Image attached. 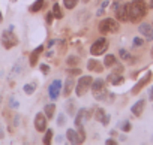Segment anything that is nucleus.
Segmentation results:
<instances>
[{
	"label": "nucleus",
	"instance_id": "obj_1",
	"mask_svg": "<svg viewBox=\"0 0 153 145\" xmlns=\"http://www.w3.org/2000/svg\"><path fill=\"white\" fill-rule=\"evenodd\" d=\"M147 9H149V6L144 0H132L131 3H128V20L131 23L141 21L146 17Z\"/></svg>",
	"mask_w": 153,
	"mask_h": 145
},
{
	"label": "nucleus",
	"instance_id": "obj_2",
	"mask_svg": "<svg viewBox=\"0 0 153 145\" xmlns=\"http://www.w3.org/2000/svg\"><path fill=\"white\" fill-rule=\"evenodd\" d=\"M90 90H92V94H93V97H95L96 100H105V99L108 97V91H107V88H105V81L101 79V78L93 79Z\"/></svg>",
	"mask_w": 153,
	"mask_h": 145
},
{
	"label": "nucleus",
	"instance_id": "obj_3",
	"mask_svg": "<svg viewBox=\"0 0 153 145\" xmlns=\"http://www.w3.org/2000/svg\"><path fill=\"white\" fill-rule=\"evenodd\" d=\"M98 30L101 33H117L120 30V24L119 21H116L114 18H104L99 24H98Z\"/></svg>",
	"mask_w": 153,
	"mask_h": 145
},
{
	"label": "nucleus",
	"instance_id": "obj_4",
	"mask_svg": "<svg viewBox=\"0 0 153 145\" xmlns=\"http://www.w3.org/2000/svg\"><path fill=\"white\" fill-rule=\"evenodd\" d=\"M92 82H93V78L90 75H84L78 79V82H76V87H75V94L78 97H83L92 87Z\"/></svg>",
	"mask_w": 153,
	"mask_h": 145
},
{
	"label": "nucleus",
	"instance_id": "obj_5",
	"mask_svg": "<svg viewBox=\"0 0 153 145\" xmlns=\"http://www.w3.org/2000/svg\"><path fill=\"white\" fill-rule=\"evenodd\" d=\"M108 46H110L108 40H107L105 38H99V39H96V40L93 42V45L90 46V54H92L93 57L102 55V54H105V51L108 49Z\"/></svg>",
	"mask_w": 153,
	"mask_h": 145
},
{
	"label": "nucleus",
	"instance_id": "obj_6",
	"mask_svg": "<svg viewBox=\"0 0 153 145\" xmlns=\"http://www.w3.org/2000/svg\"><path fill=\"white\" fill-rule=\"evenodd\" d=\"M2 45H3V48H6V49H11L12 46L18 45V38L15 36V33H14L11 29L3 30V33H2Z\"/></svg>",
	"mask_w": 153,
	"mask_h": 145
},
{
	"label": "nucleus",
	"instance_id": "obj_7",
	"mask_svg": "<svg viewBox=\"0 0 153 145\" xmlns=\"http://www.w3.org/2000/svg\"><path fill=\"white\" fill-rule=\"evenodd\" d=\"M113 9L116 12V18L122 23L125 21H129L128 20V3H122L120 0H116L113 3Z\"/></svg>",
	"mask_w": 153,
	"mask_h": 145
},
{
	"label": "nucleus",
	"instance_id": "obj_8",
	"mask_svg": "<svg viewBox=\"0 0 153 145\" xmlns=\"http://www.w3.org/2000/svg\"><path fill=\"white\" fill-rule=\"evenodd\" d=\"M66 139L69 144H83L86 141V136H81L78 133V130H74V129H68L66 130Z\"/></svg>",
	"mask_w": 153,
	"mask_h": 145
},
{
	"label": "nucleus",
	"instance_id": "obj_9",
	"mask_svg": "<svg viewBox=\"0 0 153 145\" xmlns=\"http://www.w3.org/2000/svg\"><path fill=\"white\" fill-rule=\"evenodd\" d=\"M150 79H152V72L149 70L147 74H146V75H144V77H143V78H141V79H140V81H138L134 87H132L131 93H132V94H138V93H140V91H141V90H143V88H144L149 82H150Z\"/></svg>",
	"mask_w": 153,
	"mask_h": 145
},
{
	"label": "nucleus",
	"instance_id": "obj_10",
	"mask_svg": "<svg viewBox=\"0 0 153 145\" xmlns=\"http://www.w3.org/2000/svg\"><path fill=\"white\" fill-rule=\"evenodd\" d=\"M138 32L140 35L144 36L146 40H153V26L149 24V23H141L138 26Z\"/></svg>",
	"mask_w": 153,
	"mask_h": 145
},
{
	"label": "nucleus",
	"instance_id": "obj_11",
	"mask_svg": "<svg viewBox=\"0 0 153 145\" xmlns=\"http://www.w3.org/2000/svg\"><path fill=\"white\" fill-rule=\"evenodd\" d=\"M35 129L38 132H44L47 130V117L44 112H38L36 117H35Z\"/></svg>",
	"mask_w": 153,
	"mask_h": 145
},
{
	"label": "nucleus",
	"instance_id": "obj_12",
	"mask_svg": "<svg viewBox=\"0 0 153 145\" xmlns=\"http://www.w3.org/2000/svg\"><path fill=\"white\" fill-rule=\"evenodd\" d=\"M60 88H62L60 79H56L53 84H50V87H48V94H50V99H51V100H56V99L60 96Z\"/></svg>",
	"mask_w": 153,
	"mask_h": 145
},
{
	"label": "nucleus",
	"instance_id": "obj_13",
	"mask_svg": "<svg viewBox=\"0 0 153 145\" xmlns=\"http://www.w3.org/2000/svg\"><path fill=\"white\" fill-rule=\"evenodd\" d=\"M144 106H146V102H144V99H140L138 102H135V103L132 105V108H131V112H132L135 117H140V115L143 114V111H144Z\"/></svg>",
	"mask_w": 153,
	"mask_h": 145
},
{
	"label": "nucleus",
	"instance_id": "obj_14",
	"mask_svg": "<svg viewBox=\"0 0 153 145\" xmlns=\"http://www.w3.org/2000/svg\"><path fill=\"white\" fill-rule=\"evenodd\" d=\"M87 69L92 70V72H96V74H101V72L104 70V66H102V63H99L98 60L90 58V60L87 61Z\"/></svg>",
	"mask_w": 153,
	"mask_h": 145
},
{
	"label": "nucleus",
	"instance_id": "obj_15",
	"mask_svg": "<svg viewBox=\"0 0 153 145\" xmlns=\"http://www.w3.org/2000/svg\"><path fill=\"white\" fill-rule=\"evenodd\" d=\"M44 51V46L42 45H39L38 48H35L33 51H32V54H30V58H29V63H30V66H36V63H38V60H39V55H41V52Z\"/></svg>",
	"mask_w": 153,
	"mask_h": 145
},
{
	"label": "nucleus",
	"instance_id": "obj_16",
	"mask_svg": "<svg viewBox=\"0 0 153 145\" xmlns=\"http://www.w3.org/2000/svg\"><path fill=\"white\" fill-rule=\"evenodd\" d=\"M65 109H66V112H68L71 117H75V112L78 111V109H76V105H75V100H74V99H68V100H66Z\"/></svg>",
	"mask_w": 153,
	"mask_h": 145
},
{
	"label": "nucleus",
	"instance_id": "obj_17",
	"mask_svg": "<svg viewBox=\"0 0 153 145\" xmlns=\"http://www.w3.org/2000/svg\"><path fill=\"white\" fill-rule=\"evenodd\" d=\"M74 87H75V81H74V78L69 77V78L65 81V85H63V96H69Z\"/></svg>",
	"mask_w": 153,
	"mask_h": 145
},
{
	"label": "nucleus",
	"instance_id": "obj_18",
	"mask_svg": "<svg viewBox=\"0 0 153 145\" xmlns=\"http://www.w3.org/2000/svg\"><path fill=\"white\" fill-rule=\"evenodd\" d=\"M107 81H110L113 85H120V84H123L125 78H123L120 74H111V75L107 78Z\"/></svg>",
	"mask_w": 153,
	"mask_h": 145
},
{
	"label": "nucleus",
	"instance_id": "obj_19",
	"mask_svg": "<svg viewBox=\"0 0 153 145\" xmlns=\"http://www.w3.org/2000/svg\"><path fill=\"white\" fill-rule=\"evenodd\" d=\"M44 114H45V117L48 120H51L54 117V114H56V105L54 103H47L45 108H44Z\"/></svg>",
	"mask_w": 153,
	"mask_h": 145
},
{
	"label": "nucleus",
	"instance_id": "obj_20",
	"mask_svg": "<svg viewBox=\"0 0 153 145\" xmlns=\"http://www.w3.org/2000/svg\"><path fill=\"white\" fill-rule=\"evenodd\" d=\"M44 0H36V2H33L32 5H30V8H29V11L30 12H39L42 8H44Z\"/></svg>",
	"mask_w": 153,
	"mask_h": 145
},
{
	"label": "nucleus",
	"instance_id": "obj_21",
	"mask_svg": "<svg viewBox=\"0 0 153 145\" xmlns=\"http://www.w3.org/2000/svg\"><path fill=\"white\" fill-rule=\"evenodd\" d=\"M53 15H54V18H57V20H62L63 18V11H62V8H60V5L59 3H54L53 5Z\"/></svg>",
	"mask_w": 153,
	"mask_h": 145
},
{
	"label": "nucleus",
	"instance_id": "obj_22",
	"mask_svg": "<svg viewBox=\"0 0 153 145\" xmlns=\"http://www.w3.org/2000/svg\"><path fill=\"white\" fill-rule=\"evenodd\" d=\"M116 63H117V60H116V57H114L113 54H107V55H105V58H104V66L113 67Z\"/></svg>",
	"mask_w": 153,
	"mask_h": 145
},
{
	"label": "nucleus",
	"instance_id": "obj_23",
	"mask_svg": "<svg viewBox=\"0 0 153 145\" xmlns=\"http://www.w3.org/2000/svg\"><path fill=\"white\" fill-rule=\"evenodd\" d=\"M117 127H119L122 132H131L132 124H131L128 120H122V121H119V123H117Z\"/></svg>",
	"mask_w": 153,
	"mask_h": 145
},
{
	"label": "nucleus",
	"instance_id": "obj_24",
	"mask_svg": "<svg viewBox=\"0 0 153 145\" xmlns=\"http://www.w3.org/2000/svg\"><path fill=\"white\" fill-rule=\"evenodd\" d=\"M66 64L68 66H78L80 64V57L78 55H69V57H66Z\"/></svg>",
	"mask_w": 153,
	"mask_h": 145
},
{
	"label": "nucleus",
	"instance_id": "obj_25",
	"mask_svg": "<svg viewBox=\"0 0 153 145\" xmlns=\"http://www.w3.org/2000/svg\"><path fill=\"white\" fill-rule=\"evenodd\" d=\"M119 55H120V58H123V60H126V61H132V55H131L125 48H120V49H119Z\"/></svg>",
	"mask_w": 153,
	"mask_h": 145
},
{
	"label": "nucleus",
	"instance_id": "obj_26",
	"mask_svg": "<svg viewBox=\"0 0 153 145\" xmlns=\"http://www.w3.org/2000/svg\"><path fill=\"white\" fill-rule=\"evenodd\" d=\"M53 135H54V133H53V130H51V129L45 130V136H44V141H42V142H44L45 145L51 144V142H53Z\"/></svg>",
	"mask_w": 153,
	"mask_h": 145
},
{
	"label": "nucleus",
	"instance_id": "obj_27",
	"mask_svg": "<svg viewBox=\"0 0 153 145\" xmlns=\"http://www.w3.org/2000/svg\"><path fill=\"white\" fill-rule=\"evenodd\" d=\"M76 5H78V0H63V6L66 9H74Z\"/></svg>",
	"mask_w": 153,
	"mask_h": 145
},
{
	"label": "nucleus",
	"instance_id": "obj_28",
	"mask_svg": "<svg viewBox=\"0 0 153 145\" xmlns=\"http://www.w3.org/2000/svg\"><path fill=\"white\" fill-rule=\"evenodd\" d=\"M23 90H24L26 94H33V91L36 90V84H35V82H32V84H26V85L23 87Z\"/></svg>",
	"mask_w": 153,
	"mask_h": 145
},
{
	"label": "nucleus",
	"instance_id": "obj_29",
	"mask_svg": "<svg viewBox=\"0 0 153 145\" xmlns=\"http://www.w3.org/2000/svg\"><path fill=\"white\" fill-rule=\"evenodd\" d=\"M93 114H95V118H96V121H102V118H104V115H105V111H104L102 108H96Z\"/></svg>",
	"mask_w": 153,
	"mask_h": 145
},
{
	"label": "nucleus",
	"instance_id": "obj_30",
	"mask_svg": "<svg viewBox=\"0 0 153 145\" xmlns=\"http://www.w3.org/2000/svg\"><path fill=\"white\" fill-rule=\"evenodd\" d=\"M66 74H68L69 77H75V75H81V69H78V67H75V69L69 67V69H66Z\"/></svg>",
	"mask_w": 153,
	"mask_h": 145
},
{
	"label": "nucleus",
	"instance_id": "obj_31",
	"mask_svg": "<svg viewBox=\"0 0 153 145\" xmlns=\"http://www.w3.org/2000/svg\"><path fill=\"white\" fill-rule=\"evenodd\" d=\"M57 124H59L60 127L66 124V117H65V114H59V117H57Z\"/></svg>",
	"mask_w": 153,
	"mask_h": 145
},
{
	"label": "nucleus",
	"instance_id": "obj_32",
	"mask_svg": "<svg viewBox=\"0 0 153 145\" xmlns=\"http://www.w3.org/2000/svg\"><path fill=\"white\" fill-rule=\"evenodd\" d=\"M113 67H114V70H113V74H122V72L125 70V67H123L122 64H117V63H116V64H114Z\"/></svg>",
	"mask_w": 153,
	"mask_h": 145
},
{
	"label": "nucleus",
	"instance_id": "obj_33",
	"mask_svg": "<svg viewBox=\"0 0 153 145\" xmlns=\"http://www.w3.org/2000/svg\"><path fill=\"white\" fill-rule=\"evenodd\" d=\"M144 45V39L141 38H134V46H143Z\"/></svg>",
	"mask_w": 153,
	"mask_h": 145
},
{
	"label": "nucleus",
	"instance_id": "obj_34",
	"mask_svg": "<svg viewBox=\"0 0 153 145\" xmlns=\"http://www.w3.org/2000/svg\"><path fill=\"white\" fill-rule=\"evenodd\" d=\"M53 20H54V15H53V12H48V14L45 15V21H47L48 24H51V23H53Z\"/></svg>",
	"mask_w": 153,
	"mask_h": 145
},
{
	"label": "nucleus",
	"instance_id": "obj_35",
	"mask_svg": "<svg viewBox=\"0 0 153 145\" xmlns=\"http://www.w3.org/2000/svg\"><path fill=\"white\" fill-rule=\"evenodd\" d=\"M110 120H111V117H110V115H108V114H105V115H104V118H102V121H101V123H102V124H104V126H108V124H110Z\"/></svg>",
	"mask_w": 153,
	"mask_h": 145
},
{
	"label": "nucleus",
	"instance_id": "obj_36",
	"mask_svg": "<svg viewBox=\"0 0 153 145\" xmlns=\"http://www.w3.org/2000/svg\"><path fill=\"white\" fill-rule=\"evenodd\" d=\"M39 67H41V70H42V74H45V75L50 72V66H47V64H41Z\"/></svg>",
	"mask_w": 153,
	"mask_h": 145
},
{
	"label": "nucleus",
	"instance_id": "obj_37",
	"mask_svg": "<svg viewBox=\"0 0 153 145\" xmlns=\"http://www.w3.org/2000/svg\"><path fill=\"white\" fill-rule=\"evenodd\" d=\"M11 106H12L14 109H17V108H18V102H17L15 99H11Z\"/></svg>",
	"mask_w": 153,
	"mask_h": 145
},
{
	"label": "nucleus",
	"instance_id": "obj_38",
	"mask_svg": "<svg viewBox=\"0 0 153 145\" xmlns=\"http://www.w3.org/2000/svg\"><path fill=\"white\" fill-rule=\"evenodd\" d=\"M105 144H107V145H117V141H114V139H107Z\"/></svg>",
	"mask_w": 153,
	"mask_h": 145
},
{
	"label": "nucleus",
	"instance_id": "obj_39",
	"mask_svg": "<svg viewBox=\"0 0 153 145\" xmlns=\"http://www.w3.org/2000/svg\"><path fill=\"white\" fill-rule=\"evenodd\" d=\"M108 6H110V2H108V0H105V2H104V3L101 5V9H104V11H105V9H107Z\"/></svg>",
	"mask_w": 153,
	"mask_h": 145
},
{
	"label": "nucleus",
	"instance_id": "obj_40",
	"mask_svg": "<svg viewBox=\"0 0 153 145\" xmlns=\"http://www.w3.org/2000/svg\"><path fill=\"white\" fill-rule=\"evenodd\" d=\"M149 99H150V100H153V87H150V88H149Z\"/></svg>",
	"mask_w": 153,
	"mask_h": 145
},
{
	"label": "nucleus",
	"instance_id": "obj_41",
	"mask_svg": "<svg viewBox=\"0 0 153 145\" xmlns=\"http://www.w3.org/2000/svg\"><path fill=\"white\" fill-rule=\"evenodd\" d=\"M5 138V130H3V127L0 126V139H3Z\"/></svg>",
	"mask_w": 153,
	"mask_h": 145
},
{
	"label": "nucleus",
	"instance_id": "obj_42",
	"mask_svg": "<svg viewBox=\"0 0 153 145\" xmlns=\"http://www.w3.org/2000/svg\"><path fill=\"white\" fill-rule=\"evenodd\" d=\"M147 6H149L150 9H153V0H149V3H147Z\"/></svg>",
	"mask_w": 153,
	"mask_h": 145
},
{
	"label": "nucleus",
	"instance_id": "obj_43",
	"mask_svg": "<svg viewBox=\"0 0 153 145\" xmlns=\"http://www.w3.org/2000/svg\"><path fill=\"white\" fill-rule=\"evenodd\" d=\"M53 54H54V52H53V51H48V52H47V54H45V55H47V57H51V55H53Z\"/></svg>",
	"mask_w": 153,
	"mask_h": 145
},
{
	"label": "nucleus",
	"instance_id": "obj_44",
	"mask_svg": "<svg viewBox=\"0 0 153 145\" xmlns=\"http://www.w3.org/2000/svg\"><path fill=\"white\" fill-rule=\"evenodd\" d=\"M120 141H126V136L125 135H120Z\"/></svg>",
	"mask_w": 153,
	"mask_h": 145
},
{
	"label": "nucleus",
	"instance_id": "obj_45",
	"mask_svg": "<svg viewBox=\"0 0 153 145\" xmlns=\"http://www.w3.org/2000/svg\"><path fill=\"white\" fill-rule=\"evenodd\" d=\"M3 21V15H2V12H0V23Z\"/></svg>",
	"mask_w": 153,
	"mask_h": 145
},
{
	"label": "nucleus",
	"instance_id": "obj_46",
	"mask_svg": "<svg viewBox=\"0 0 153 145\" xmlns=\"http://www.w3.org/2000/svg\"><path fill=\"white\" fill-rule=\"evenodd\" d=\"M90 2V0H83V3H89Z\"/></svg>",
	"mask_w": 153,
	"mask_h": 145
},
{
	"label": "nucleus",
	"instance_id": "obj_47",
	"mask_svg": "<svg viewBox=\"0 0 153 145\" xmlns=\"http://www.w3.org/2000/svg\"><path fill=\"white\" fill-rule=\"evenodd\" d=\"M152 57H153V46H152Z\"/></svg>",
	"mask_w": 153,
	"mask_h": 145
},
{
	"label": "nucleus",
	"instance_id": "obj_48",
	"mask_svg": "<svg viewBox=\"0 0 153 145\" xmlns=\"http://www.w3.org/2000/svg\"><path fill=\"white\" fill-rule=\"evenodd\" d=\"M11 2H17V0H11Z\"/></svg>",
	"mask_w": 153,
	"mask_h": 145
},
{
	"label": "nucleus",
	"instance_id": "obj_49",
	"mask_svg": "<svg viewBox=\"0 0 153 145\" xmlns=\"http://www.w3.org/2000/svg\"><path fill=\"white\" fill-rule=\"evenodd\" d=\"M54 2H56V0H54Z\"/></svg>",
	"mask_w": 153,
	"mask_h": 145
},
{
	"label": "nucleus",
	"instance_id": "obj_50",
	"mask_svg": "<svg viewBox=\"0 0 153 145\" xmlns=\"http://www.w3.org/2000/svg\"><path fill=\"white\" fill-rule=\"evenodd\" d=\"M152 26H153V24H152Z\"/></svg>",
	"mask_w": 153,
	"mask_h": 145
}]
</instances>
